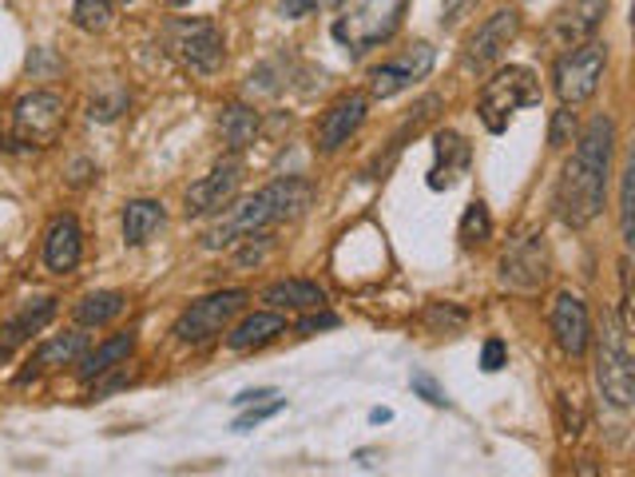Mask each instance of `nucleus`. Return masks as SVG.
Instances as JSON below:
<instances>
[{
	"label": "nucleus",
	"instance_id": "21",
	"mask_svg": "<svg viewBox=\"0 0 635 477\" xmlns=\"http://www.w3.org/2000/svg\"><path fill=\"white\" fill-rule=\"evenodd\" d=\"M263 299L275 306V311H314V306H326V291L310 279L270 283L263 291Z\"/></svg>",
	"mask_w": 635,
	"mask_h": 477
},
{
	"label": "nucleus",
	"instance_id": "10",
	"mask_svg": "<svg viewBox=\"0 0 635 477\" xmlns=\"http://www.w3.org/2000/svg\"><path fill=\"white\" fill-rule=\"evenodd\" d=\"M433 60H437V52H433V45H426V40L409 45L405 52H397V57L381 60L378 68H370V96L390 100V96L414 88L417 80H426L429 72H433Z\"/></svg>",
	"mask_w": 635,
	"mask_h": 477
},
{
	"label": "nucleus",
	"instance_id": "20",
	"mask_svg": "<svg viewBox=\"0 0 635 477\" xmlns=\"http://www.w3.org/2000/svg\"><path fill=\"white\" fill-rule=\"evenodd\" d=\"M278 335H287V318L278 315V311H258V315H246L243 323L234 326L231 335H227V347L246 354V350H258L266 342H275Z\"/></svg>",
	"mask_w": 635,
	"mask_h": 477
},
{
	"label": "nucleus",
	"instance_id": "3",
	"mask_svg": "<svg viewBox=\"0 0 635 477\" xmlns=\"http://www.w3.org/2000/svg\"><path fill=\"white\" fill-rule=\"evenodd\" d=\"M405 4L409 0H361L358 9H350L342 21H334V40L346 45L350 52H358V57L385 45L402 24Z\"/></svg>",
	"mask_w": 635,
	"mask_h": 477
},
{
	"label": "nucleus",
	"instance_id": "6",
	"mask_svg": "<svg viewBox=\"0 0 635 477\" xmlns=\"http://www.w3.org/2000/svg\"><path fill=\"white\" fill-rule=\"evenodd\" d=\"M167 45L179 57V64L199 76H215L223 68V33L219 24L207 16H191V21H172L167 24Z\"/></svg>",
	"mask_w": 635,
	"mask_h": 477
},
{
	"label": "nucleus",
	"instance_id": "42",
	"mask_svg": "<svg viewBox=\"0 0 635 477\" xmlns=\"http://www.w3.org/2000/svg\"><path fill=\"white\" fill-rule=\"evenodd\" d=\"M393 418V410H370V422L373 426H381V422H390Z\"/></svg>",
	"mask_w": 635,
	"mask_h": 477
},
{
	"label": "nucleus",
	"instance_id": "13",
	"mask_svg": "<svg viewBox=\"0 0 635 477\" xmlns=\"http://www.w3.org/2000/svg\"><path fill=\"white\" fill-rule=\"evenodd\" d=\"M604 16H608V0H568L548 21V45L576 48L584 40H596Z\"/></svg>",
	"mask_w": 635,
	"mask_h": 477
},
{
	"label": "nucleus",
	"instance_id": "38",
	"mask_svg": "<svg viewBox=\"0 0 635 477\" xmlns=\"http://www.w3.org/2000/svg\"><path fill=\"white\" fill-rule=\"evenodd\" d=\"M314 9H322V4L318 0H278V16H287V21H302Z\"/></svg>",
	"mask_w": 635,
	"mask_h": 477
},
{
	"label": "nucleus",
	"instance_id": "28",
	"mask_svg": "<svg viewBox=\"0 0 635 477\" xmlns=\"http://www.w3.org/2000/svg\"><path fill=\"white\" fill-rule=\"evenodd\" d=\"M457 239H461L465 247H481L493 239V215H488V208L481 203V199H473V203L465 208L461 227H457Z\"/></svg>",
	"mask_w": 635,
	"mask_h": 477
},
{
	"label": "nucleus",
	"instance_id": "11",
	"mask_svg": "<svg viewBox=\"0 0 635 477\" xmlns=\"http://www.w3.org/2000/svg\"><path fill=\"white\" fill-rule=\"evenodd\" d=\"M270 223H278L275 203H270V196H266V187H263L258 196L243 199L239 208L227 211L219 223H211L207 235H203V247H207V251H223V247H231V243H243L246 235L266 231Z\"/></svg>",
	"mask_w": 635,
	"mask_h": 477
},
{
	"label": "nucleus",
	"instance_id": "33",
	"mask_svg": "<svg viewBox=\"0 0 635 477\" xmlns=\"http://www.w3.org/2000/svg\"><path fill=\"white\" fill-rule=\"evenodd\" d=\"M409 386H414V394H417V398H426L429 406H437V410L449 406V394H445V386H441L437 378H433V374L414 371V378H409Z\"/></svg>",
	"mask_w": 635,
	"mask_h": 477
},
{
	"label": "nucleus",
	"instance_id": "17",
	"mask_svg": "<svg viewBox=\"0 0 635 477\" xmlns=\"http://www.w3.org/2000/svg\"><path fill=\"white\" fill-rule=\"evenodd\" d=\"M473 167V148L461 131L441 128L433 136V167H429V187L433 191H449L453 184H461Z\"/></svg>",
	"mask_w": 635,
	"mask_h": 477
},
{
	"label": "nucleus",
	"instance_id": "29",
	"mask_svg": "<svg viewBox=\"0 0 635 477\" xmlns=\"http://www.w3.org/2000/svg\"><path fill=\"white\" fill-rule=\"evenodd\" d=\"M116 16V0H76L72 4V24L84 33H100Z\"/></svg>",
	"mask_w": 635,
	"mask_h": 477
},
{
	"label": "nucleus",
	"instance_id": "30",
	"mask_svg": "<svg viewBox=\"0 0 635 477\" xmlns=\"http://www.w3.org/2000/svg\"><path fill=\"white\" fill-rule=\"evenodd\" d=\"M287 410V402L282 398H266V402H251V406H243V414L234 418V430L239 434H246V430H254V426H263V422H270L275 414H282Z\"/></svg>",
	"mask_w": 635,
	"mask_h": 477
},
{
	"label": "nucleus",
	"instance_id": "32",
	"mask_svg": "<svg viewBox=\"0 0 635 477\" xmlns=\"http://www.w3.org/2000/svg\"><path fill=\"white\" fill-rule=\"evenodd\" d=\"M576 112H572V104H564L560 112H553V124H548V143L553 148H568V143L576 140Z\"/></svg>",
	"mask_w": 635,
	"mask_h": 477
},
{
	"label": "nucleus",
	"instance_id": "15",
	"mask_svg": "<svg viewBox=\"0 0 635 477\" xmlns=\"http://www.w3.org/2000/svg\"><path fill=\"white\" fill-rule=\"evenodd\" d=\"M366 112H370V100L358 92L342 96L334 104L326 108L322 120H318V128H314V148L322 155H334L342 143H350V136L366 124Z\"/></svg>",
	"mask_w": 635,
	"mask_h": 477
},
{
	"label": "nucleus",
	"instance_id": "22",
	"mask_svg": "<svg viewBox=\"0 0 635 477\" xmlns=\"http://www.w3.org/2000/svg\"><path fill=\"white\" fill-rule=\"evenodd\" d=\"M131 350H136V335H131V330L107 338V342H100L96 350L80 354V378L84 382H92V378H100V374L116 371V366H124V362L131 359Z\"/></svg>",
	"mask_w": 635,
	"mask_h": 477
},
{
	"label": "nucleus",
	"instance_id": "5",
	"mask_svg": "<svg viewBox=\"0 0 635 477\" xmlns=\"http://www.w3.org/2000/svg\"><path fill=\"white\" fill-rule=\"evenodd\" d=\"M624 330L627 326L604 323V335L596 342V386L615 410H627L635 402V362Z\"/></svg>",
	"mask_w": 635,
	"mask_h": 477
},
{
	"label": "nucleus",
	"instance_id": "37",
	"mask_svg": "<svg viewBox=\"0 0 635 477\" xmlns=\"http://www.w3.org/2000/svg\"><path fill=\"white\" fill-rule=\"evenodd\" d=\"M505 359H508L505 342H500V338H488L485 350H481V371H485V374H497L500 366H505Z\"/></svg>",
	"mask_w": 635,
	"mask_h": 477
},
{
	"label": "nucleus",
	"instance_id": "9",
	"mask_svg": "<svg viewBox=\"0 0 635 477\" xmlns=\"http://www.w3.org/2000/svg\"><path fill=\"white\" fill-rule=\"evenodd\" d=\"M64 116H68L64 96L33 92V96H21V100H16V108H12V128H16V140L45 148V143L60 140V131H64Z\"/></svg>",
	"mask_w": 635,
	"mask_h": 477
},
{
	"label": "nucleus",
	"instance_id": "19",
	"mask_svg": "<svg viewBox=\"0 0 635 477\" xmlns=\"http://www.w3.org/2000/svg\"><path fill=\"white\" fill-rule=\"evenodd\" d=\"M56 318V299L52 294H40V299H28V303L16 311V315L4 323V330H0V359H9L12 350L21 347V342H28L33 335H40L48 323Z\"/></svg>",
	"mask_w": 635,
	"mask_h": 477
},
{
	"label": "nucleus",
	"instance_id": "14",
	"mask_svg": "<svg viewBox=\"0 0 635 477\" xmlns=\"http://www.w3.org/2000/svg\"><path fill=\"white\" fill-rule=\"evenodd\" d=\"M517 33H520V12L517 9H497L473 36H469V45H465V52H461V64L469 72L488 68V64L500 60V52L517 40Z\"/></svg>",
	"mask_w": 635,
	"mask_h": 477
},
{
	"label": "nucleus",
	"instance_id": "23",
	"mask_svg": "<svg viewBox=\"0 0 635 477\" xmlns=\"http://www.w3.org/2000/svg\"><path fill=\"white\" fill-rule=\"evenodd\" d=\"M84 350H88V335H80V330L48 338L45 347L33 354V362H28V374H45V371H56V366H72V362H80Z\"/></svg>",
	"mask_w": 635,
	"mask_h": 477
},
{
	"label": "nucleus",
	"instance_id": "12",
	"mask_svg": "<svg viewBox=\"0 0 635 477\" xmlns=\"http://www.w3.org/2000/svg\"><path fill=\"white\" fill-rule=\"evenodd\" d=\"M239 184H243V160L231 152L227 160H219L211 167V175H203L199 184H191V191H187V215H195L199 219V215L223 211L234 196H239Z\"/></svg>",
	"mask_w": 635,
	"mask_h": 477
},
{
	"label": "nucleus",
	"instance_id": "1",
	"mask_svg": "<svg viewBox=\"0 0 635 477\" xmlns=\"http://www.w3.org/2000/svg\"><path fill=\"white\" fill-rule=\"evenodd\" d=\"M615 124L612 116H592L584 131H576V152L564 163L556 184V215L568 227H588L608 208V179H612Z\"/></svg>",
	"mask_w": 635,
	"mask_h": 477
},
{
	"label": "nucleus",
	"instance_id": "34",
	"mask_svg": "<svg viewBox=\"0 0 635 477\" xmlns=\"http://www.w3.org/2000/svg\"><path fill=\"white\" fill-rule=\"evenodd\" d=\"M124 108H127V92H119L116 88L112 96H92V112H88V116L100 120V124H112Z\"/></svg>",
	"mask_w": 635,
	"mask_h": 477
},
{
	"label": "nucleus",
	"instance_id": "40",
	"mask_svg": "<svg viewBox=\"0 0 635 477\" xmlns=\"http://www.w3.org/2000/svg\"><path fill=\"white\" fill-rule=\"evenodd\" d=\"M119 386H127V371L112 374V378H107V382H100V386H96V394H92V398H107V394H116Z\"/></svg>",
	"mask_w": 635,
	"mask_h": 477
},
{
	"label": "nucleus",
	"instance_id": "8",
	"mask_svg": "<svg viewBox=\"0 0 635 477\" xmlns=\"http://www.w3.org/2000/svg\"><path fill=\"white\" fill-rule=\"evenodd\" d=\"M500 287L517 294H536L548 279V243L544 235H520L505 247V255L497 263Z\"/></svg>",
	"mask_w": 635,
	"mask_h": 477
},
{
	"label": "nucleus",
	"instance_id": "7",
	"mask_svg": "<svg viewBox=\"0 0 635 477\" xmlns=\"http://www.w3.org/2000/svg\"><path fill=\"white\" fill-rule=\"evenodd\" d=\"M246 299H251L246 291H219V294L199 299V303H191L183 315H179L175 338H179L183 347H203V342H211L215 335H223V326L243 311Z\"/></svg>",
	"mask_w": 635,
	"mask_h": 477
},
{
	"label": "nucleus",
	"instance_id": "27",
	"mask_svg": "<svg viewBox=\"0 0 635 477\" xmlns=\"http://www.w3.org/2000/svg\"><path fill=\"white\" fill-rule=\"evenodd\" d=\"M127 299L119 291H96L76 303V323L80 326H107L112 318L124 315Z\"/></svg>",
	"mask_w": 635,
	"mask_h": 477
},
{
	"label": "nucleus",
	"instance_id": "4",
	"mask_svg": "<svg viewBox=\"0 0 635 477\" xmlns=\"http://www.w3.org/2000/svg\"><path fill=\"white\" fill-rule=\"evenodd\" d=\"M604 68H608V45L600 40H584L576 48H564V57L556 60L553 68V88L560 96V104H584L596 96L604 80Z\"/></svg>",
	"mask_w": 635,
	"mask_h": 477
},
{
	"label": "nucleus",
	"instance_id": "41",
	"mask_svg": "<svg viewBox=\"0 0 635 477\" xmlns=\"http://www.w3.org/2000/svg\"><path fill=\"white\" fill-rule=\"evenodd\" d=\"M266 398H275L270 386H263V390H243V394L234 398V406H251V402H266Z\"/></svg>",
	"mask_w": 635,
	"mask_h": 477
},
{
	"label": "nucleus",
	"instance_id": "25",
	"mask_svg": "<svg viewBox=\"0 0 635 477\" xmlns=\"http://www.w3.org/2000/svg\"><path fill=\"white\" fill-rule=\"evenodd\" d=\"M266 196L275 203V219L290 223V219H299V215H306V208H310V199H314V187H310V179L287 175V179H278V184L266 187Z\"/></svg>",
	"mask_w": 635,
	"mask_h": 477
},
{
	"label": "nucleus",
	"instance_id": "31",
	"mask_svg": "<svg viewBox=\"0 0 635 477\" xmlns=\"http://www.w3.org/2000/svg\"><path fill=\"white\" fill-rule=\"evenodd\" d=\"M465 323H469V315H465L461 306H453V303H433L426 311V326L429 330H445V335H453V330H465Z\"/></svg>",
	"mask_w": 635,
	"mask_h": 477
},
{
	"label": "nucleus",
	"instance_id": "26",
	"mask_svg": "<svg viewBox=\"0 0 635 477\" xmlns=\"http://www.w3.org/2000/svg\"><path fill=\"white\" fill-rule=\"evenodd\" d=\"M219 131H223V143H227V148L239 155L243 148H251L254 136H258V112H254V108H246V104L223 108Z\"/></svg>",
	"mask_w": 635,
	"mask_h": 477
},
{
	"label": "nucleus",
	"instance_id": "24",
	"mask_svg": "<svg viewBox=\"0 0 635 477\" xmlns=\"http://www.w3.org/2000/svg\"><path fill=\"white\" fill-rule=\"evenodd\" d=\"M163 219H167L163 203H155V199H131L124 208V243L143 247L163 227Z\"/></svg>",
	"mask_w": 635,
	"mask_h": 477
},
{
	"label": "nucleus",
	"instance_id": "35",
	"mask_svg": "<svg viewBox=\"0 0 635 477\" xmlns=\"http://www.w3.org/2000/svg\"><path fill=\"white\" fill-rule=\"evenodd\" d=\"M334 326H338V315H330V311H322V306H314L310 315L299 318L294 330H299L302 338H314V335H322V330H334Z\"/></svg>",
	"mask_w": 635,
	"mask_h": 477
},
{
	"label": "nucleus",
	"instance_id": "2",
	"mask_svg": "<svg viewBox=\"0 0 635 477\" xmlns=\"http://www.w3.org/2000/svg\"><path fill=\"white\" fill-rule=\"evenodd\" d=\"M532 104H541V80H536L529 68L508 64V68H500L493 80H485V88L477 96V116H481V124H485L493 136H500V131L508 128L512 112L532 108Z\"/></svg>",
	"mask_w": 635,
	"mask_h": 477
},
{
	"label": "nucleus",
	"instance_id": "16",
	"mask_svg": "<svg viewBox=\"0 0 635 477\" xmlns=\"http://www.w3.org/2000/svg\"><path fill=\"white\" fill-rule=\"evenodd\" d=\"M553 338H556V347L564 350L568 359H580L584 350H588L592 342V315H588V306H584V299L572 291L564 294H556V303H553Z\"/></svg>",
	"mask_w": 635,
	"mask_h": 477
},
{
	"label": "nucleus",
	"instance_id": "36",
	"mask_svg": "<svg viewBox=\"0 0 635 477\" xmlns=\"http://www.w3.org/2000/svg\"><path fill=\"white\" fill-rule=\"evenodd\" d=\"M632 167L624 172V184H620V231H624V243H632Z\"/></svg>",
	"mask_w": 635,
	"mask_h": 477
},
{
	"label": "nucleus",
	"instance_id": "39",
	"mask_svg": "<svg viewBox=\"0 0 635 477\" xmlns=\"http://www.w3.org/2000/svg\"><path fill=\"white\" fill-rule=\"evenodd\" d=\"M477 0H441V28H453V24L461 21L465 12L473 9Z\"/></svg>",
	"mask_w": 635,
	"mask_h": 477
},
{
	"label": "nucleus",
	"instance_id": "18",
	"mask_svg": "<svg viewBox=\"0 0 635 477\" xmlns=\"http://www.w3.org/2000/svg\"><path fill=\"white\" fill-rule=\"evenodd\" d=\"M84 259V235L76 215H56L45 235V267L52 275H72Z\"/></svg>",
	"mask_w": 635,
	"mask_h": 477
},
{
	"label": "nucleus",
	"instance_id": "43",
	"mask_svg": "<svg viewBox=\"0 0 635 477\" xmlns=\"http://www.w3.org/2000/svg\"><path fill=\"white\" fill-rule=\"evenodd\" d=\"M119 4H136V0H119Z\"/></svg>",
	"mask_w": 635,
	"mask_h": 477
}]
</instances>
